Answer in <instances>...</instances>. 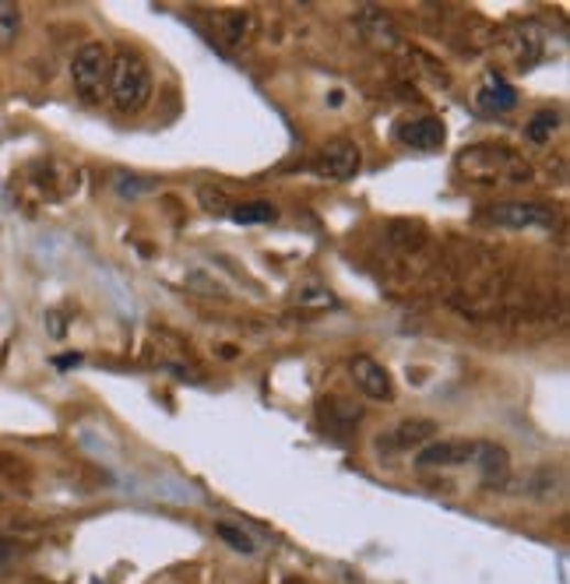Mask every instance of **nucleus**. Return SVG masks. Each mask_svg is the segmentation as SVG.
Wrapping results in <instances>:
<instances>
[{
    "instance_id": "f257e3e1",
    "label": "nucleus",
    "mask_w": 570,
    "mask_h": 584,
    "mask_svg": "<svg viewBox=\"0 0 570 584\" xmlns=\"http://www.w3.org/2000/svg\"><path fill=\"white\" fill-rule=\"evenodd\" d=\"M458 169L465 173V180H475V184H496V180L525 184V180H531V166L507 145H472L469 152L458 155Z\"/></svg>"
},
{
    "instance_id": "f03ea898",
    "label": "nucleus",
    "mask_w": 570,
    "mask_h": 584,
    "mask_svg": "<svg viewBox=\"0 0 570 584\" xmlns=\"http://www.w3.org/2000/svg\"><path fill=\"white\" fill-rule=\"evenodd\" d=\"M110 99L120 113H141L152 99V70L134 49H120L110 60Z\"/></svg>"
},
{
    "instance_id": "7ed1b4c3",
    "label": "nucleus",
    "mask_w": 570,
    "mask_h": 584,
    "mask_svg": "<svg viewBox=\"0 0 570 584\" xmlns=\"http://www.w3.org/2000/svg\"><path fill=\"white\" fill-rule=\"evenodd\" d=\"M110 49L102 43H85L70 60V81L85 99H99L110 85Z\"/></svg>"
},
{
    "instance_id": "20e7f679",
    "label": "nucleus",
    "mask_w": 570,
    "mask_h": 584,
    "mask_svg": "<svg viewBox=\"0 0 570 584\" xmlns=\"http://www.w3.org/2000/svg\"><path fill=\"white\" fill-rule=\"evenodd\" d=\"M363 166V155H360V145H355L352 137H335L328 141L325 148H320L317 163H314V173L325 176V180H352L355 173Z\"/></svg>"
},
{
    "instance_id": "39448f33",
    "label": "nucleus",
    "mask_w": 570,
    "mask_h": 584,
    "mask_svg": "<svg viewBox=\"0 0 570 584\" xmlns=\"http://www.w3.org/2000/svg\"><path fill=\"white\" fill-rule=\"evenodd\" d=\"M486 219L504 225V229H553L557 216L546 205H531V201H504L486 208Z\"/></svg>"
},
{
    "instance_id": "423d86ee",
    "label": "nucleus",
    "mask_w": 570,
    "mask_h": 584,
    "mask_svg": "<svg viewBox=\"0 0 570 584\" xmlns=\"http://www.w3.org/2000/svg\"><path fill=\"white\" fill-rule=\"evenodd\" d=\"M349 374H352L355 387H360L366 398H373V401H391V398H395V384H391V374L373 356H352Z\"/></svg>"
},
{
    "instance_id": "0eeeda50",
    "label": "nucleus",
    "mask_w": 570,
    "mask_h": 584,
    "mask_svg": "<svg viewBox=\"0 0 570 584\" xmlns=\"http://www.w3.org/2000/svg\"><path fill=\"white\" fill-rule=\"evenodd\" d=\"M398 141L405 148L416 152H440L443 141H448V128L437 117H416V120H402L398 123Z\"/></svg>"
},
{
    "instance_id": "6e6552de",
    "label": "nucleus",
    "mask_w": 570,
    "mask_h": 584,
    "mask_svg": "<svg viewBox=\"0 0 570 584\" xmlns=\"http://www.w3.org/2000/svg\"><path fill=\"white\" fill-rule=\"evenodd\" d=\"M475 458V440H434L416 458L419 469H454Z\"/></svg>"
},
{
    "instance_id": "1a4fd4ad",
    "label": "nucleus",
    "mask_w": 570,
    "mask_h": 584,
    "mask_svg": "<svg viewBox=\"0 0 570 584\" xmlns=\"http://www.w3.org/2000/svg\"><path fill=\"white\" fill-rule=\"evenodd\" d=\"M475 102L483 106L486 113H507V110L518 106V92H514V85L507 78H501L496 70H490V75L483 78V85H479Z\"/></svg>"
},
{
    "instance_id": "9d476101",
    "label": "nucleus",
    "mask_w": 570,
    "mask_h": 584,
    "mask_svg": "<svg viewBox=\"0 0 570 584\" xmlns=\"http://www.w3.org/2000/svg\"><path fill=\"white\" fill-rule=\"evenodd\" d=\"M472 462L483 472L486 486H504L511 475V458L501 444H475V458Z\"/></svg>"
},
{
    "instance_id": "9b49d317",
    "label": "nucleus",
    "mask_w": 570,
    "mask_h": 584,
    "mask_svg": "<svg viewBox=\"0 0 570 584\" xmlns=\"http://www.w3.org/2000/svg\"><path fill=\"white\" fill-rule=\"evenodd\" d=\"M434 433H437L434 419H405V422H398L395 430H391V448L413 451V448L426 444V440H434Z\"/></svg>"
},
{
    "instance_id": "f8f14e48",
    "label": "nucleus",
    "mask_w": 570,
    "mask_h": 584,
    "mask_svg": "<svg viewBox=\"0 0 570 584\" xmlns=\"http://www.w3.org/2000/svg\"><path fill=\"white\" fill-rule=\"evenodd\" d=\"M355 25H360V29L366 32V40H370V43H377V46H395V43H398V29H395V22H391V18H387L384 11H377V8H366Z\"/></svg>"
},
{
    "instance_id": "ddd939ff",
    "label": "nucleus",
    "mask_w": 570,
    "mask_h": 584,
    "mask_svg": "<svg viewBox=\"0 0 570 584\" xmlns=\"http://www.w3.org/2000/svg\"><path fill=\"white\" fill-rule=\"evenodd\" d=\"M557 128H560V113L557 110H539L536 117L528 120L525 134H528V141H536V145H546Z\"/></svg>"
},
{
    "instance_id": "4468645a",
    "label": "nucleus",
    "mask_w": 570,
    "mask_h": 584,
    "mask_svg": "<svg viewBox=\"0 0 570 584\" xmlns=\"http://www.w3.org/2000/svg\"><path fill=\"white\" fill-rule=\"evenodd\" d=\"M229 216H233L237 222H272L278 216V208L272 201H251V205H233L229 208Z\"/></svg>"
},
{
    "instance_id": "2eb2a0df",
    "label": "nucleus",
    "mask_w": 570,
    "mask_h": 584,
    "mask_svg": "<svg viewBox=\"0 0 570 584\" xmlns=\"http://www.w3.org/2000/svg\"><path fill=\"white\" fill-rule=\"evenodd\" d=\"M18 32H22V11H18V4L0 0V46H11Z\"/></svg>"
},
{
    "instance_id": "dca6fc26",
    "label": "nucleus",
    "mask_w": 570,
    "mask_h": 584,
    "mask_svg": "<svg viewBox=\"0 0 570 584\" xmlns=\"http://www.w3.org/2000/svg\"><path fill=\"white\" fill-rule=\"evenodd\" d=\"M219 22L226 25V40L229 43H246L251 40V32H254V18L251 14H222Z\"/></svg>"
},
{
    "instance_id": "f3484780",
    "label": "nucleus",
    "mask_w": 570,
    "mask_h": 584,
    "mask_svg": "<svg viewBox=\"0 0 570 584\" xmlns=\"http://www.w3.org/2000/svg\"><path fill=\"white\" fill-rule=\"evenodd\" d=\"M216 536H219V539H226L229 550H237V553H254V550H257L251 536L240 532V528H233V525H226V521H219V525H216Z\"/></svg>"
},
{
    "instance_id": "a211bd4d",
    "label": "nucleus",
    "mask_w": 570,
    "mask_h": 584,
    "mask_svg": "<svg viewBox=\"0 0 570 584\" xmlns=\"http://www.w3.org/2000/svg\"><path fill=\"white\" fill-rule=\"evenodd\" d=\"M14 553H18V550H14V546H11V542H4V539H0V571H8V563L14 560Z\"/></svg>"
},
{
    "instance_id": "6ab92c4d",
    "label": "nucleus",
    "mask_w": 570,
    "mask_h": 584,
    "mask_svg": "<svg viewBox=\"0 0 570 584\" xmlns=\"http://www.w3.org/2000/svg\"><path fill=\"white\" fill-rule=\"evenodd\" d=\"M285 584H307V581H296V577H289V581H285Z\"/></svg>"
}]
</instances>
